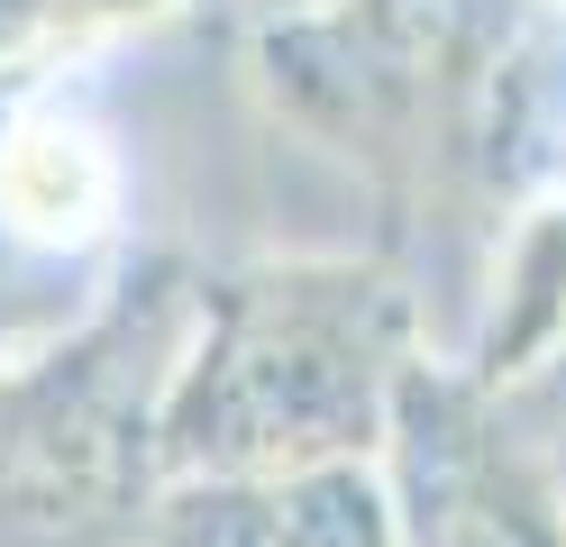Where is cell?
Returning a JSON list of instances; mask_svg holds the SVG:
<instances>
[{
    "label": "cell",
    "instance_id": "obj_2",
    "mask_svg": "<svg viewBox=\"0 0 566 547\" xmlns=\"http://www.w3.org/2000/svg\"><path fill=\"white\" fill-rule=\"evenodd\" d=\"M375 465L394 484L402 547H566V511L539 456L503 429V411L467 375H448L430 356L402 375Z\"/></svg>",
    "mask_w": 566,
    "mask_h": 547
},
{
    "label": "cell",
    "instance_id": "obj_1",
    "mask_svg": "<svg viewBox=\"0 0 566 547\" xmlns=\"http://www.w3.org/2000/svg\"><path fill=\"white\" fill-rule=\"evenodd\" d=\"M420 365L411 292L357 255H293L210 283L156 383V474H265L384 456Z\"/></svg>",
    "mask_w": 566,
    "mask_h": 547
},
{
    "label": "cell",
    "instance_id": "obj_3",
    "mask_svg": "<svg viewBox=\"0 0 566 547\" xmlns=\"http://www.w3.org/2000/svg\"><path fill=\"white\" fill-rule=\"evenodd\" d=\"M137 547H402L375 456L265 474H156Z\"/></svg>",
    "mask_w": 566,
    "mask_h": 547
},
{
    "label": "cell",
    "instance_id": "obj_4",
    "mask_svg": "<svg viewBox=\"0 0 566 547\" xmlns=\"http://www.w3.org/2000/svg\"><path fill=\"white\" fill-rule=\"evenodd\" d=\"M265 19H293V10H329V0H256Z\"/></svg>",
    "mask_w": 566,
    "mask_h": 547
}]
</instances>
